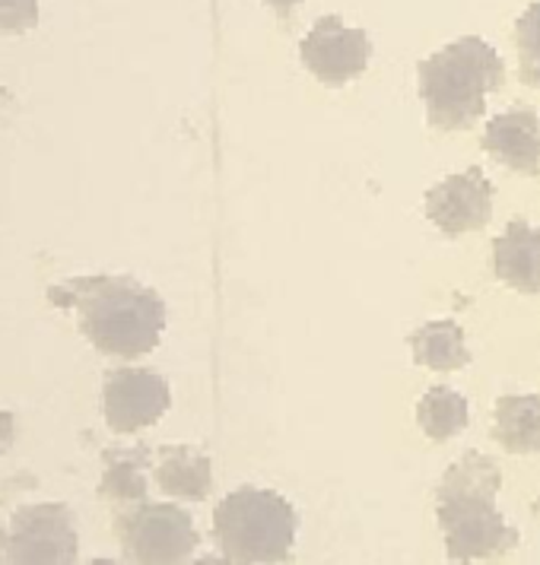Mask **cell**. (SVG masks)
I'll use <instances>...</instances> for the list:
<instances>
[{"label": "cell", "instance_id": "cell-1", "mask_svg": "<svg viewBox=\"0 0 540 565\" xmlns=\"http://www.w3.org/2000/svg\"><path fill=\"white\" fill-rule=\"evenodd\" d=\"M49 299L77 315L83 337L105 356H147L166 331V302L130 277H74L52 286Z\"/></svg>", "mask_w": 540, "mask_h": 565}, {"label": "cell", "instance_id": "cell-2", "mask_svg": "<svg viewBox=\"0 0 540 565\" xmlns=\"http://www.w3.org/2000/svg\"><path fill=\"white\" fill-rule=\"evenodd\" d=\"M499 470L484 455H464L442 477L436 492V518L445 534V553L452 563L496 559L512 550L518 537L515 527L496 509Z\"/></svg>", "mask_w": 540, "mask_h": 565}, {"label": "cell", "instance_id": "cell-3", "mask_svg": "<svg viewBox=\"0 0 540 565\" xmlns=\"http://www.w3.org/2000/svg\"><path fill=\"white\" fill-rule=\"evenodd\" d=\"M506 64L480 35H464L420 64V99L426 121L438 130H467L487 111V96L499 89Z\"/></svg>", "mask_w": 540, "mask_h": 565}, {"label": "cell", "instance_id": "cell-4", "mask_svg": "<svg viewBox=\"0 0 540 565\" xmlns=\"http://www.w3.org/2000/svg\"><path fill=\"white\" fill-rule=\"evenodd\" d=\"M296 527V509L274 489H235L213 512V540L226 563H284Z\"/></svg>", "mask_w": 540, "mask_h": 565}, {"label": "cell", "instance_id": "cell-5", "mask_svg": "<svg viewBox=\"0 0 540 565\" xmlns=\"http://www.w3.org/2000/svg\"><path fill=\"white\" fill-rule=\"evenodd\" d=\"M115 531L121 540V553L130 563H184L198 550L194 521L179 505L134 502V509L118 514Z\"/></svg>", "mask_w": 540, "mask_h": 565}, {"label": "cell", "instance_id": "cell-6", "mask_svg": "<svg viewBox=\"0 0 540 565\" xmlns=\"http://www.w3.org/2000/svg\"><path fill=\"white\" fill-rule=\"evenodd\" d=\"M77 524L67 505H29L13 514L10 531H0L3 563L61 565L77 563Z\"/></svg>", "mask_w": 540, "mask_h": 565}, {"label": "cell", "instance_id": "cell-7", "mask_svg": "<svg viewBox=\"0 0 540 565\" xmlns=\"http://www.w3.org/2000/svg\"><path fill=\"white\" fill-rule=\"evenodd\" d=\"M372 42L366 29L347 26L340 17H321L299 42V61L311 77L325 86H347L366 74Z\"/></svg>", "mask_w": 540, "mask_h": 565}, {"label": "cell", "instance_id": "cell-8", "mask_svg": "<svg viewBox=\"0 0 540 565\" xmlns=\"http://www.w3.org/2000/svg\"><path fill=\"white\" fill-rule=\"evenodd\" d=\"M172 407V391L162 375L150 369H118L108 372L103 385V413L112 433L134 436L156 426Z\"/></svg>", "mask_w": 540, "mask_h": 565}, {"label": "cell", "instance_id": "cell-9", "mask_svg": "<svg viewBox=\"0 0 540 565\" xmlns=\"http://www.w3.org/2000/svg\"><path fill=\"white\" fill-rule=\"evenodd\" d=\"M426 220L445 235H464V232L484 230L493 216V184L484 169L470 166L442 179L426 191Z\"/></svg>", "mask_w": 540, "mask_h": 565}, {"label": "cell", "instance_id": "cell-10", "mask_svg": "<svg viewBox=\"0 0 540 565\" xmlns=\"http://www.w3.org/2000/svg\"><path fill=\"white\" fill-rule=\"evenodd\" d=\"M484 147L506 169L534 175L540 169V118L531 108H512L487 121Z\"/></svg>", "mask_w": 540, "mask_h": 565}, {"label": "cell", "instance_id": "cell-11", "mask_svg": "<svg viewBox=\"0 0 540 565\" xmlns=\"http://www.w3.org/2000/svg\"><path fill=\"white\" fill-rule=\"evenodd\" d=\"M496 277L518 292H540V226L512 223L493 245Z\"/></svg>", "mask_w": 540, "mask_h": 565}, {"label": "cell", "instance_id": "cell-12", "mask_svg": "<svg viewBox=\"0 0 540 565\" xmlns=\"http://www.w3.org/2000/svg\"><path fill=\"white\" fill-rule=\"evenodd\" d=\"M156 487L172 499L201 502L213 487V467L201 448L191 445H169L159 451L156 461Z\"/></svg>", "mask_w": 540, "mask_h": 565}, {"label": "cell", "instance_id": "cell-13", "mask_svg": "<svg viewBox=\"0 0 540 565\" xmlns=\"http://www.w3.org/2000/svg\"><path fill=\"white\" fill-rule=\"evenodd\" d=\"M411 353L416 365L433 372H458L470 362L462 324L455 321H430L416 328L411 337Z\"/></svg>", "mask_w": 540, "mask_h": 565}, {"label": "cell", "instance_id": "cell-14", "mask_svg": "<svg viewBox=\"0 0 540 565\" xmlns=\"http://www.w3.org/2000/svg\"><path fill=\"white\" fill-rule=\"evenodd\" d=\"M496 438L512 455H538L540 451V397L515 394L496 404Z\"/></svg>", "mask_w": 540, "mask_h": 565}, {"label": "cell", "instance_id": "cell-15", "mask_svg": "<svg viewBox=\"0 0 540 565\" xmlns=\"http://www.w3.org/2000/svg\"><path fill=\"white\" fill-rule=\"evenodd\" d=\"M147 448H118L105 451V470L99 495L118 502V505H134L147 499Z\"/></svg>", "mask_w": 540, "mask_h": 565}, {"label": "cell", "instance_id": "cell-16", "mask_svg": "<svg viewBox=\"0 0 540 565\" xmlns=\"http://www.w3.org/2000/svg\"><path fill=\"white\" fill-rule=\"evenodd\" d=\"M416 423L433 441H448L467 426V401L452 387H430L416 404Z\"/></svg>", "mask_w": 540, "mask_h": 565}, {"label": "cell", "instance_id": "cell-17", "mask_svg": "<svg viewBox=\"0 0 540 565\" xmlns=\"http://www.w3.org/2000/svg\"><path fill=\"white\" fill-rule=\"evenodd\" d=\"M515 45H518V74L528 86L540 89V0L525 7L515 23Z\"/></svg>", "mask_w": 540, "mask_h": 565}, {"label": "cell", "instance_id": "cell-18", "mask_svg": "<svg viewBox=\"0 0 540 565\" xmlns=\"http://www.w3.org/2000/svg\"><path fill=\"white\" fill-rule=\"evenodd\" d=\"M39 26V0H0V32L23 35Z\"/></svg>", "mask_w": 540, "mask_h": 565}, {"label": "cell", "instance_id": "cell-19", "mask_svg": "<svg viewBox=\"0 0 540 565\" xmlns=\"http://www.w3.org/2000/svg\"><path fill=\"white\" fill-rule=\"evenodd\" d=\"M13 438H17V416L10 411H0V455L10 451Z\"/></svg>", "mask_w": 540, "mask_h": 565}, {"label": "cell", "instance_id": "cell-20", "mask_svg": "<svg viewBox=\"0 0 540 565\" xmlns=\"http://www.w3.org/2000/svg\"><path fill=\"white\" fill-rule=\"evenodd\" d=\"M264 3H267V7H274V13H277L284 23H289V20H293V13L299 10V3H303V0H264Z\"/></svg>", "mask_w": 540, "mask_h": 565}]
</instances>
